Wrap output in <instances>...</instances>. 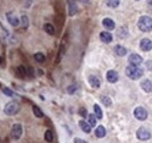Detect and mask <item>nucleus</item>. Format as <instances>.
<instances>
[{
  "label": "nucleus",
  "mask_w": 152,
  "mask_h": 143,
  "mask_svg": "<svg viewBox=\"0 0 152 143\" xmlns=\"http://www.w3.org/2000/svg\"><path fill=\"white\" fill-rule=\"evenodd\" d=\"M6 17H7V20L9 21V24H11L12 26H14V27H15V26H18V25H19V22H20V21H19V19H18V18L12 13V12H8V13L6 14Z\"/></svg>",
  "instance_id": "4468645a"
},
{
  "label": "nucleus",
  "mask_w": 152,
  "mask_h": 143,
  "mask_svg": "<svg viewBox=\"0 0 152 143\" xmlns=\"http://www.w3.org/2000/svg\"><path fill=\"white\" fill-rule=\"evenodd\" d=\"M125 74L128 75V77H130L131 80H138L139 77L143 76L144 71L142 68H139L138 66H132V65H129L126 68H125Z\"/></svg>",
  "instance_id": "f257e3e1"
},
{
  "label": "nucleus",
  "mask_w": 152,
  "mask_h": 143,
  "mask_svg": "<svg viewBox=\"0 0 152 143\" xmlns=\"http://www.w3.org/2000/svg\"><path fill=\"white\" fill-rule=\"evenodd\" d=\"M2 93H4L6 96H14L13 90H11V89L7 88V87H4V88H2Z\"/></svg>",
  "instance_id": "c85d7f7f"
},
{
  "label": "nucleus",
  "mask_w": 152,
  "mask_h": 143,
  "mask_svg": "<svg viewBox=\"0 0 152 143\" xmlns=\"http://www.w3.org/2000/svg\"><path fill=\"white\" fill-rule=\"evenodd\" d=\"M88 121H89L88 123L90 124L91 127H95V126H96V116H95V115L89 114V115H88Z\"/></svg>",
  "instance_id": "bb28decb"
},
{
  "label": "nucleus",
  "mask_w": 152,
  "mask_h": 143,
  "mask_svg": "<svg viewBox=\"0 0 152 143\" xmlns=\"http://www.w3.org/2000/svg\"><path fill=\"white\" fill-rule=\"evenodd\" d=\"M138 28L142 32H151L152 31V18L149 15H143L138 20Z\"/></svg>",
  "instance_id": "f03ea898"
},
{
  "label": "nucleus",
  "mask_w": 152,
  "mask_h": 143,
  "mask_svg": "<svg viewBox=\"0 0 152 143\" xmlns=\"http://www.w3.org/2000/svg\"><path fill=\"white\" fill-rule=\"evenodd\" d=\"M94 111H95V115H96V117L97 118H102L103 117V113H102V109L99 108L98 105H94Z\"/></svg>",
  "instance_id": "5701e85b"
},
{
  "label": "nucleus",
  "mask_w": 152,
  "mask_h": 143,
  "mask_svg": "<svg viewBox=\"0 0 152 143\" xmlns=\"http://www.w3.org/2000/svg\"><path fill=\"white\" fill-rule=\"evenodd\" d=\"M107 80L110 83H115L118 81V73L116 71H109L107 73Z\"/></svg>",
  "instance_id": "1a4fd4ad"
},
{
  "label": "nucleus",
  "mask_w": 152,
  "mask_h": 143,
  "mask_svg": "<svg viewBox=\"0 0 152 143\" xmlns=\"http://www.w3.org/2000/svg\"><path fill=\"white\" fill-rule=\"evenodd\" d=\"M148 4H149L150 7H152V0H148Z\"/></svg>",
  "instance_id": "72a5a7b5"
},
{
  "label": "nucleus",
  "mask_w": 152,
  "mask_h": 143,
  "mask_svg": "<svg viewBox=\"0 0 152 143\" xmlns=\"http://www.w3.org/2000/svg\"><path fill=\"white\" fill-rule=\"evenodd\" d=\"M115 53L118 55V56H124L126 53H128V49L124 47V46H122V45H117V46H115Z\"/></svg>",
  "instance_id": "dca6fc26"
},
{
  "label": "nucleus",
  "mask_w": 152,
  "mask_h": 143,
  "mask_svg": "<svg viewBox=\"0 0 152 143\" xmlns=\"http://www.w3.org/2000/svg\"><path fill=\"white\" fill-rule=\"evenodd\" d=\"M21 24H22V28L24 30H27L28 28V17L27 15H22L21 17Z\"/></svg>",
  "instance_id": "a878e982"
},
{
  "label": "nucleus",
  "mask_w": 152,
  "mask_h": 143,
  "mask_svg": "<svg viewBox=\"0 0 152 143\" xmlns=\"http://www.w3.org/2000/svg\"><path fill=\"white\" fill-rule=\"evenodd\" d=\"M43 30L46 31L47 34H50V35H54V34H55V28H54V26L50 25V24H46V25L43 26Z\"/></svg>",
  "instance_id": "6ab92c4d"
},
{
  "label": "nucleus",
  "mask_w": 152,
  "mask_h": 143,
  "mask_svg": "<svg viewBox=\"0 0 152 143\" xmlns=\"http://www.w3.org/2000/svg\"><path fill=\"white\" fill-rule=\"evenodd\" d=\"M88 82L90 83L91 87H92V88H95V89L99 88V86H101V81H99V79H98L97 76H95V75H90V76L88 77Z\"/></svg>",
  "instance_id": "9b49d317"
},
{
  "label": "nucleus",
  "mask_w": 152,
  "mask_h": 143,
  "mask_svg": "<svg viewBox=\"0 0 152 143\" xmlns=\"http://www.w3.org/2000/svg\"><path fill=\"white\" fill-rule=\"evenodd\" d=\"M17 72H18V75L21 76V77H24V76L27 75V68H26L25 66H19V67L17 68Z\"/></svg>",
  "instance_id": "b1692460"
},
{
  "label": "nucleus",
  "mask_w": 152,
  "mask_h": 143,
  "mask_svg": "<svg viewBox=\"0 0 152 143\" xmlns=\"http://www.w3.org/2000/svg\"><path fill=\"white\" fill-rule=\"evenodd\" d=\"M79 114H80V115H81V116H83V117H87V116H88V115H89V114H88V113H87V110H86V109H84V108H81V109H80V110H79Z\"/></svg>",
  "instance_id": "7c9ffc66"
},
{
  "label": "nucleus",
  "mask_w": 152,
  "mask_h": 143,
  "mask_svg": "<svg viewBox=\"0 0 152 143\" xmlns=\"http://www.w3.org/2000/svg\"><path fill=\"white\" fill-rule=\"evenodd\" d=\"M133 115L137 120L139 121H144L148 118V111L144 109L143 107H137L135 110H133Z\"/></svg>",
  "instance_id": "423d86ee"
},
{
  "label": "nucleus",
  "mask_w": 152,
  "mask_h": 143,
  "mask_svg": "<svg viewBox=\"0 0 152 143\" xmlns=\"http://www.w3.org/2000/svg\"><path fill=\"white\" fill-rule=\"evenodd\" d=\"M139 47L143 52H150L152 49V41L150 39H142L140 40V43H139Z\"/></svg>",
  "instance_id": "0eeeda50"
},
{
  "label": "nucleus",
  "mask_w": 152,
  "mask_h": 143,
  "mask_svg": "<svg viewBox=\"0 0 152 143\" xmlns=\"http://www.w3.org/2000/svg\"><path fill=\"white\" fill-rule=\"evenodd\" d=\"M34 60H35L36 62H39V64H42V62L46 61V56H45L42 53H35V54H34Z\"/></svg>",
  "instance_id": "aec40b11"
},
{
  "label": "nucleus",
  "mask_w": 152,
  "mask_h": 143,
  "mask_svg": "<svg viewBox=\"0 0 152 143\" xmlns=\"http://www.w3.org/2000/svg\"><path fill=\"white\" fill-rule=\"evenodd\" d=\"M19 110H20V103H19L18 101H11V102H8V103L5 106V108H4V113H5L6 115H8V116L15 115Z\"/></svg>",
  "instance_id": "7ed1b4c3"
},
{
  "label": "nucleus",
  "mask_w": 152,
  "mask_h": 143,
  "mask_svg": "<svg viewBox=\"0 0 152 143\" xmlns=\"http://www.w3.org/2000/svg\"><path fill=\"white\" fill-rule=\"evenodd\" d=\"M1 62H2V58L0 56V64H1Z\"/></svg>",
  "instance_id": "f704fd0d"
},
{
  "label": "nucleus",
  "mask_w": 152,
  "mask_h": 143,
  "mask_svg": "<svg viewBox=\"0 0 152 143\" xmlns=\"http://www.w3.org/2000/svg\"><path fill=\"white\" fill-rule=\"evenodd\" d=\"M137 139L138 140H140V141H148V140H150V137H151V133H150V130H148V129H145V128H139L138 130H137Z\"/></svg>",
  "instance_id": "39448f33"
},
{
  "label": "nucleus",
  "mask_w": 152,
  "mask_h": 143,
  "mask_svg": "<svg viewBox=\"0 0 152 143\" xmlns=\"http://www.w3.org/2000/svg\"><path fill=\"white\" fill-rule=\"evenodd\" d=\"M102 24H103L104 28H105V30H108V31H112V30H115V22H114V20H112V19H110V18H104Z\"/></svg>",
  "instance_id": "9d476101"
},
{
  "label": "nucleus",
  "mask_w": 152,
  "mask_h": 143,
  "mask_svg": "<svg viewBox=\"0 0 152 143\" xmlns=\"http://www.w3.org/2000/svg\"><path fill=\"white\" fill-rule=\"evenodd\" d=\"M33 113H34V115H35L36 117H43L42 110L37 107V106H33Z\"/></svg>",
  "instance_id": "393cba45"
},
{
  "label": "nucleus",
  "mask_w": 152,
  "mask_h": 143,
  "mask_svg": "<svg viewBox=\"0 0 152 143\" xmlns=\"http://www.w3.org/2000/svg\"><path fill=\"white\" fill-rule=\"evenodd\" d=\"M140 87L145 93H151L152 92V82L150 80H143L140 82Z\"/></svg>",
  "instance_id": "ddd939ff"
},
{
  "label": "nucleus",
  "mask_w": 152,
  "mask_h": 143,
  "mask_svg": "<svg viewBox=\"0 0 152 143\" xmlns=\"http://www.w3.org/2000/svg\"><path fill=\"white\" fill-rule=\"evenodd\" d=\"M142 62H143V59L138 54H131L129 56V64L132 65V66H139Z\"/></svg>",
  "instance_id": "6e6552de"
},
{
  "label": "nucleus",
  "mask_w": 152,
  "mask_h": 143,
  "mask_svg": "<svg viewBox=\"0 0 152 143\" xmlns=\"http://www.w3.org/2000/svg\"><path fill=\"white\" fill-rule=\"evenodd\" d=\"M79 124H80L81 129H82L84 133H90L91 131V126L89 124V123H87L86 121H80V122H79Z\"/></svg>",
  "instance_id": "a211bd4d"
},
{
  "label": "nucleus",
  "mask_w": 152,
  "mask_h": 143,
  "mask_svg": "<svg viewBox=\"0 0 152 143\" xmlns=\"http://www.w3.org/2000/svg\"><path fill=\"white\" fill-rule=\"evenodd\" d=\"M105 4H107L108 7L116 8V7H118V5H120V0H105Z\"/></svg>",
  "instance_id": "4be33fe9"
},
{
  "label": "nucleus",
  "mask_w": 152,
  "mask_h": 143,
  "mask_svg": "<svg viewBox=\"0 0 152 143\" xmlns=\"http://www.w3.org/2000/svg\"><path fill=\"white\" fill-rule=\"evenodd\" d=\"M105 134H107V131H105V128H104L103 126L97 127L96 130H95V135H96V137H98V139H103V137L105 136Z\"/></svg>",
  "instance_id": "f3484780"
},
{
  "label": "nucleus",
  "mask_w": 152,
  "mask_h": 143,
  "mask_svg": "<svg viewBox=\"0 0 152 143\" xmlns=\"http://www.w3.org/2000/svg\"><path fill=\"white\" fill-rule=\"evenodd\" d=\"M145 66H146V68H148L149 71H152V61H146Z\"/></svg>",
  "instance_id": "2f4dec72"
},
{
  "label": "nucleus",
  "mask_w": 152,
  "mask_h": 143,
  "mask_svg": "<svg viewBox=\"0 0 152 143\" xmlns=\"http://www.w3.org/2000/svg\"><path fill=\"white\" fill-rule=\"evenodd\" d=\"M74 143H86L83 140H81V139H75L74 140Z\"/></svg>",
  "instance_id": "473e14b6"
},
{
  "label": "nucleus",
  "mask_w": 152,
  "mask_h": 143,
  "mask_svg": "<svg viewBox=\"0 0 152 143\" xmlns=\"http://www.w3.org/2000/svg\"><path fill=\"white\" fill-rule=\"evenodd\" d=\"M101 101H102V103H103L104 106H107V107H110V106L112 105L111 99H110L109 96H105V95H102V96H101Z\"/></svg>",
  "instance_id": "412c9836"
},
{
  "label": "nucleus",
  "mask_w": 152,
  "mask_h": 143,
  "mask_svg": "<svg viewBox=\"0 0 152 143\" xmlns=\"http://www.w3.org/2000/svg\"><path fill=\"white\" fill-rule=\"evenodd\" d=\"M76 89H77V87H76L75 84H71V86H69V87H68V89H67V90H68V93H69V94H73V93H75V90H76Z\"/></svg>",
  "instance_id": "c756f323"
},
{
  "label": "nucleus",
  "mask_w": 152,
  "mask_h": 143,
  "mask_svg": "<svg viewBox=\"0 0 152 143\" xmlns=\"http://www.w3.org/2000/svg\"><path fill=\"white\" fill-rule=\"evenodd\" d=\"M99 38H101L102 42H104V43H110L112 41V35L109 32H102L99 34Z\"/></svg>",
  "instance_id": "2eb2a0df"
},
{
  "label": "nucleus",
  "mask_w": 152,
  "mask_h": 143,
  "mask_svg": "<svg viewBox=\"0 0 152 143\" xmlns=\"http://www.w3.org/2000/svg\"><path fill=\"white\" fill-rule=\"evenodd\" d=\"M45 139H46L47 142H52L53 139H54V137H53V133H52L50 130H47L46 134H45Z\"/></svg>",
  "instance_id": "cd10ccee"
},
{
  "label": "nucleus",
  "mask_w": 152,
  "mask_h": 143,
  "mask_svg": "<svg viewBox=\"0 0 152 143\" xmlns=\"http://www.w3.org/2000/svg\"><path fill=\"white\" fill-rule=\"evenodd\" d=\"M76 13H77V6H76L75 1L74 0H69V2H68V14L70 17H73Z\"/></svg>",
  "instance_id": "f8f14e48"
},
{
  "label": "nucleus",
  "mask_w": 152,
  "mask_h": 143,
  "mask_svg": "<svg viewBox=\"0 0 152 143\" xmlns=\"http://www.w3.org/2000/svg\"><path fill=\"white\" fill-rule=\"evenodd\" d=\"M22 135V127L20 123H15L13 124L12 127V130H11V136L13 140H19Z\"/></svg>",
  "instance_id": "20e7f679"
}]
</instances>
